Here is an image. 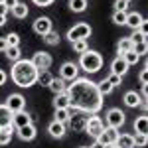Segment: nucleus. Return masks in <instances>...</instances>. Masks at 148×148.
Returning a JSON list of instances; mask_svg holds the SVG:
<instances>
[{
    "mask_svg": "<svg viewBox=\"0 0 148 148\" xmlns=\"http://www.w3.org/2000/svg\"><path fill=\"white\" fill-rule=\"evenodd\" d=\"M67 97H69V107L79 109L89 114H95L101 111L103 107V97L97 91V83L89 79H75L73 85H67Z\"/></svg>",
    "mask_w": 148,
    "mask_h": 148,
    "instance_id": "obj_1",
    "label": "nucleus"
},
{
    "mask_svg": "<svg viewBox=\"0 0 148 148\" xmlns=\"http://www.w3.org/2000/svg\"><path fill=\"white\" fill-rule=\"evenodd\" d=\"M12 81L18 85V87H32L38 79V69L34 67V63L30 59H18L14 63V67L10 71Z\"/></svg>",
    "mask_w": 148,
    "mask_h": 148,
    "instance_id": "obj_2",
    "label": "nucleus"
},
{
    "mask_svg": "<svg viewBox=\"0 0 148 148\" xmlns=\"http://www.w3.org/2000/svg\"><path fill=\"white\" fill-rule=\"evenodd\" d=\"M79 65L85 69L87 73H97V71L103 67V57H101V53H99V51L87 49L85 53H81Z\"/></svg>",
    "mask_w": 148,
    "mask_h": 148,
    "instance_id": "obj_3",
    "label": "nucleus"
},
{
    "mask_svg": "<svg viewBox=\"0 0 148 148\" xmlns=\"http://www.w3.org/2000/svg\"><path fill=\"white\" fill-rule=\"evenodd\" d=\"M71 109V107H69ZM87 119H89V113H85V111H79V109H73L71 114H69V126L75 130V132H81V130H85V126H87Z\"/></svg>",
    "mask_w": 148,
    "mask_h": 148,
    "instance_id": "obj_4",
    "label": "nucleus"
},
{
    "mask_svg": "<svg viewBox=\"0 0 148 148\" xmlns=\"http://www.w3.org/2000/svg\"><path fill=\"white\" fill-rule=\"evenodd\" d=\"M91 26L89 24H85V22H81V24H75L71 30L67 32V38H69V42L73 44V42H77V40H87L89 36H91Z\"/></svg>",
    "mask_w": 148,
    "mask_h": 148,
    "instance_id": "obj_5",
    "label": "nucleus"
},
{
    "mask_svg": "<svg viewBox=\"0 0 148 148\" xmlns=\"http://www.w3.org/2000/svg\"><path fill=\"white\" fill-rule=\"evenodd\" d=\"M103 130H105V123H103L97 114H89V119H87V126H85V132L97 140V138L101 136Z\"/></svg>",
    "mask_w": 148,
    "mask_h": 148,
    "instance_id": "obj_6",
    "label": "nucleus"
},
{
    "mask_svg": "<svg viewBox=\"0 0 148 148\" xmlns=\"http://www.w3.org/2000/svg\"><path fill=\"white\" fill-rule=\"evenodd\" d=\"M32 63H34V67L38 69V71H44V69H49L51 67V56L47 53V51H38V53H34V57L30 59Z\"/></svg>",
    "mask_w": 148,
    "mask_h": 148,
    "instance_id": "obj_7",
    "label": "nucleus"
},
{
    "mask_svg": "<svg viewBox=\"0 0 148 148\" xmlns=\"http://www.w3.org/2000/svg\"><path fill=\"white\" fill-rule=\"evenodd\" d=\"M4 105L8 107L10 113H18V111H24V107H26V99H24L20 93H12L10 97L6 99Z\"/></svg>",
    "mask_w": 148,
    "mask_h": 148,
    "instance_id": "obj_8",
    "label": "nucleus"
},
{
    "mask_svg": "<svg viewBox=\"0 0 148 148\" xmlns=\"http://www.w3.org/2000/svg\"><path fill=\"white\" fill-rule=\"evenodd\" d=\"M107 125L111 126V128H121V126L125 125V113L121 109H111L107 113Z\"/></svg>",
    "mask_w": 148,
    "mask_h": 148,
    "instance_id": "obj_9",
    "label": "nucleus"
},
{
    "mask_svg": "<svg viewBox=\"0 0 148 148\" xmlns=\"http://www.w3.org/2000/svg\"><path fill=\"white\" fill-rule=\"evenodd\" d=\"M77 63H73V61H65L63 65H61V69H59V75H61V79L65 81H75L77 79Z\"/></svg>",
    "mask_w": 148,
    "mask_h": 148,
    "instance_id": "obj_10",
    "label": "nucleus"
},
{
    "mask_svg": "<svg viewBox=\"0 0 148 148\" xmlns=\"http://www.w3.org/2000/svg\"><path fill=\"white\" fill-rule=\"evenodd\" d=\"M116 138H119V132H116V128H111V126H107L105 130L101 132V136L97 138V142H101L103 146H111L116 142Z\"/></svg>",
    "mask_w": 148,
    "mask_h": 148,
    "instance_id": "obj_11",
    "label": "nucleus"
},
{
    "mask_svg": "<svg viewBox=\"0 0 148 148\" xmlns=\"http://www.w3.org/2000/svg\"><path fill=\"white\" fill-rule=\"evenodd\" d=\"M49 30H53L51 28V20L47 18V16H40V18H36L34 22V32L38 36H46Z\"/></svg>",
    "mask_w": 148,
    "mask_h": 148,
    "instance_id": "obj_12",
    "label": "nucleus"
},
{
    "mask_svg": "<svg viewBox=\"0 0 148 148\" xmlns=\"http://www.w3.org/2000/svg\"><path fill=\"white\" fill-rule=\"evenodd\" d=\"M125 24L128 28H132V30H140V28L144 26V16H142L140 12H130V14H126Z\"/></svg>",
    "mask_w": 148,
    "mask_h": 148,
    "instance_id": "obj_13",
    "label": "nucleus"
},
{
    "mask_svg": "<svg viewBox=\"0 0 148 148\" xmlns=\"http://www.w3.org/2000/svg\"><path fill=\"white\" fill-rule=\"evenodd\" d=\"M26 125H32V116L24 111H18V113H12V126L16 128H22Z\"/></svg>",
    "mask_w": 148,
    "mask_h": 148,
    "instance_id": "obj_14",
    "label": "nucleus"
},
{
    "mask_svg": "<svg viewBox=\"0 0 148 148\" xmlns=\"http://www.w3.org/2000/svg\"><path fill=\"white\" fill-rule=\"evenodd\" d=\"M126 71H128V65H126V61L123 59V56H119L116 59H113V63H111V73L114 75H125Z\"/></svg>",
    "mask_w": 148,
    "mask_h": 148,
    "instance_id": "obj_15",
    "label": "nucleus"
},
{
    "mask_svg": "<svg viewBox=\"0 0 148 148\" xmlns=\"http://www.w3.org/2000/svg\"><path fill=\"white\" fill-rule=\"evenodd\" d=\"M47 132H49L51 138H63L65 136V125L53 121V123H49V126H47Z\"/></svg>",
    "mask_w": 148,
    "mask_h": 148,
    "instance_id": "obj_16",
    "label": "nucleus"
},
{
    "mask_svg": "<svg viewBox=\"0 0 148 148\" xmlns=\"http://www.w3.org/2000/svg\"><path fill=\"white\" fill-rule=\"evenodd\" d=\"M18 136L26 140V142H30V140H34L36 138V126L34 125H26L22 128H18Z\"/></svg>",
    "mask_w": 148,
    "mask_h": 148,
    "instance_id": "obj_17",
    "label": "nucleus"
},
{
    "mask_svg": "<svg viewBox=\"0 0 148 148\" xmlns=\"http://www.w3.org/2000/svg\"><path fill=\"white\" fill-rule=\"evenodd\" d=\"M140 103H142V97H140L136 91L125 93V105H126V107H138Z\"/></svg>",
    "mask_w": 148,
    "mask_h": 148,
    "instance_id": "obj_18",
    "label": "nucleus"
},
{
    "mask_svg": "<svg viewBox=\"0 0 148 148\" xmlns=\"http://www.w3.org/2000/svg\"><path fill=\"white\" fill-rule=\"evenodd\" d=\"M114 144L119 148H134V138H132V134H119Z\"/></svg>",
    "mask_w": 148,
    "mask_h": 148,
    "instance_id": "obj_19",
    "label": "nucleus"
},
{
    "mask_svg": "<svg viewBox=\"0 0 148 148\" xmlns=\"http://www.w3.org/2000/svg\"><path fill=\"white\" fill-rule=\"evenodd\" d=\"M12 125V113L8 111L6 105H0V128Z\"/></svg>",
    "mask_w": 148,
    "mask_h": 148,
    "instance_id": "obj_20",
    "label": "nucleus"
},
{
    "mask_svg": "<svg viewBox=\"0 0 148 148\" xmlns=\"http://www.w3.org/2000/svg\"><path fill=\"white\" fill-rule=\"evenodd\" d=\"M130 42H132V46H136V44H142V42H146V24L140 28V30H134V34L130 36Z\"/></svg>",
    "mask_w": 148,
    "mask_h": 148,
    "instance_id": "obj_21",
    "label": "nucleus"
},
{
    "mask_svg": "<svg viewBox=\"0 0 148 148\" xmlns=\"http://www.w3.org/2000/svg\"><path fill=\"white\" fill-rule=\"evenodd\" d=\"M134 130H136V134H146L148 132V119L144 114L134 121Z\"/></svg>",
    "mask_w": 148,
    "mask_h": 148,
    "instance_id": "obj_22",
    "label": "nucleus"
},
{
    "mask_svg": "<svg viewBox=\"0 0 148 148\" xmlns=\"http://www.w3.org/2000/svg\"><path fill=\"white\" fill-rule=\"evenodd\" d=\"M12 134H14V130H12V125H10V126H2V128H0V146H4V144H10Z\"/></svg>",
    "mask_w": 148,
    "mask_h": 148,
    "instance_id": "obj_23",
    "label": "nucleus"
},
{
    "mask_svg": "<svg viewBox=\"0 0 148 148\" xmlns=\"http://www.w3.org/2000/svg\"><path fill=\"white\" fill-rule=\"evenodd\" d=\"M49 89L56 93V95H59V93H65L67 91V85H65V81L63 79H51V83H49Z\"/></svg>",
    "mask_w": 148,
    "mask_h": 148,
    "instance_id": "obj_24",
    "label": "nucleus"
},
{
    "mask_svg": "<svg viewBox=\"0 0 148 148\" xmlns=\"http://www.w3.org/2000/svg\"><path fill=\"white\" fill-rule=\"evenodd\" d=\"M53 107H56V109H69L67 93H59V95H56V99H53Z\"/></svg>",
    "mask_w": 148,
    "mask_h": 148,
    "instance_id": "obj_25",
    "label": "nucleus"
},
{
    "mask_svg": "<svg viewBox=\"0 0 148 148\" xmlns=\"http://www.w3.org/2000/svg\"><path fill=\"white\" fill-rule=\"evenodd\" d=\"M51 79H53V75L47 71V69H44V71H38V83L40 85H44V87H49V83H51Z\"/></svg>",
    "mask_w": 148,
    "mask_h": 148,
    "instance_id": "obj_26",
    "label": "nucleus"
},
{
    "mask_svg": "<svg viewBox=\"0 0 148 148\" xmlns=\"http://www.w3.org/2000/svg\"><path fill=\"white\" fill-rule=\"evenodd\" d=\"M113 85H111V83H109V81L107 79H103L101 83H97V91H99V95H101V97H105V95H111V93H113Z\"/></svg>",
    "mask_w": 148,
    "mask_h": 148,
    "instance_id": "obj_27",
    "label": "nucleus"
},
{
    "mask_svg": "<svg viewBox=\"0 0 148 148\" xmlns=\"http://www.w3.org/2000/svg\"><path fill=\"white\" fill-rule=\"evenodd\" d=\"M4 53H6V57H8L10 61H14V63H16V61L20 59V46H8Z\"/></svg>",
    "mask_w": 148,
    "mask_h": 148,
    "instance_id": "obj_28",
    "label": "nucleus"
},
{
    "mask_svg": "<svg viewBox=\"0 0 148 148\" xmlns=\"http://www.w3.org/2000/svg\"><path fill=\"white\" fill-rule=\"evenodd\" d=\"M69 114H71V109H56V121L65 125L69 121Z\"/></svg>",
    "mask_w": 148,
    "mask_h": 148,
    "instance_id": "obj_29",
    "label": "nucleus"
},
{
    "mask_svg": "<svg viewBox=\"0 0 148 148\" xmlns=\"http://www.w3.org/2000/svg\"><path fill=\"white\" fill-rule=\"evenodd\" d=\"M12 14H14L16 18H26V16H28V6L22 4V2H18V4L12 8Z\"/></svg>",
    "mask_w": 148,
    "mask_h": 148,
    "instance_id": "obj_30",
    "label": "nucleus"
},
{
    "mask_svg": "<svg viewBox=\"0 0 148 148\" xmlns=\"http://www.w3.org/2000/svg\"><path fill=\"white\" fill-rule=\"evenodd\" d=\"M116 49H119V53H121V56L126 53V51H130V49H132V42H130V38H123V40L119 42Z\"/></svg>",
    "mask_w": 148,
    "mask_h": 148,
    "instance_id": "obj_31",
    "label": "nucleus"
},
{
    "mask_svg": "<svg viewBox=\"0 0 148 148\" xmlns=\"http://www.w3.org/2000/svg\"><path fill=\"white\" fill-rule=\"evenodd\" d=\"M123 59L126 61V65L130 67V65H134V63H138V59H140V56H138V53H134V49H130V51H126V53H123Z\"/></svg>",
    "mask_w": 148,
    "mask_h": 148,
    "instance_id": "obj_32",
    "label": "nucleus"
},
{
    "mask_svg": "<svg viewBox=\"0 0 148 148\" xmlns=\"http://www.w3.org/2000/svg\"><path fill=\"white\" fill-rule=\"evenodd\" d=\"M42 38L46 40L47 46H57V44H59V34H57V32H53V30H49V32H47L46 36H42Z\"/></svg>",
    "mask_w": 148,
    "mask_h": 148,
    "instance_id": "obj_33",
    "label": "nucleus"
},
{
    "mask_svg": "<svg viewBox=\"0 0 148 148\" xmlns=\"http://www.w3.org/2000/svg\"><path fill=\"white\" fill-rule=\"evenodd\" d=\"M69 8H71L73 12H85L87 0H69Z\"/></svg>",
    "mask_w": 148,
    "mask_h": 148,
    "instance_id": "obj_34",
    "label": "nucleus"
},
{
    "mask_svg": "<svg viewBox=\"0 0 148 148\" xmlns=\"http://www.w3.org/2000/svg\"><path fill=\"white\" fill-rule=\"evenodd\" d=\"M113 22L116 24V26H125V22H126V12L125 10H114L113 12Z\"/></svg>",
    "mask_w": 148,
    "mask_h": 148,
    "instance_id": "obj_35",
    "label": "nucleus"
},
{
    "mask_svg": "<svg viewBox=\"0 0 148 148\" xmlns=\"http://www.w3.org/2000/svg\"><path fill=\"white\" fill-rule=\"evenodd\" d=\"M89 47H87V40H77V42H73V51L75 53H85Z\"/></svg>",
    "mask_w": 148,
    "mask_h": 148,
    "instance_id": "obj_36",
    "label": "nucleus"
},
{
    "mask_svg": "<svg viewBox=\"0 0 148 148\" xmlns=\"http://www.w3.org/2000/svg\"><path fill=\"white\" fill-rule=\"evenodd\" d=\"M4 40H6V44H8V46H20V36L14 34V32H12V34H8Z\"/></svg>",
    "mask_w": 148,
    "mask_h": 148,
    "instance_id": "obj_37",
    "label": "nucleus"
},
{
    "mask_svg": "<svg viewBox=\"0 0 148 148\" xmlns=\"http://www.w3.org/2000/svg\"><path fill=\"white\" fill-rule=\"evenodd\" d=\"M132 138H134V146H146L148 144L146 134H136V136H132Z\"/></svg>",
    "mask_w": 148,
    "mask_h": 148,
    "instance_id": "obj_38",
    "label": "nucleus"
},
{
    "mask_svg": "<svg viewBox=\"0 0 148 148\" xmlns=\"http://www.w3.org/2000/svg\"><path fill=\"white\" fill-rule=\"evenodd\" d=\"M132 49H134V53H138V56H144L148 49V44L146 42H142V44H136V46H132Z\"/></svg>",
    "mask_w": 148,
    "mask_h": 148,
    "instance_id": "obj_39",
    "label": "nucleus"
},
{
    "mask_svg": "<svg viewBox=\"0 0 148 148\" xmlns=\"http://www.w3.org/2000/svg\"><path fill=\"white\" fill-rule=\"evenodd\" d=\"M107 81H109L113 87H116V85H121V83H123V77H121V75H114V73H111V75L107 77Z\"/></svg>",
    "mask_w": 148,
    "mask_h": 148,
    "instance_id": "obj_40",
    "label": "nucleus"
},
{
    "mask_svg": "<svg viewBox=\"0 0 148 148\" xmlns=\"http://www.w3.org/2000/svg\"><path fill=\"white\" fill-rule=\"evenodd\" d=\"M2 4H4V6H6V8H8V10H12V8H14V6H16V4H18V0H4V2H2Z\"/></svg>",
    "mask_w": 148,
    "mask_h": 148,
    "instance_id": "obj_41",
    "label": "nucleus"
},
{
    "mask_svg": "<svg viewBox=\"0 0 148 148\" xmlns=\"http://www.w3.org/2000/svg\"><path fill=\"white\" fill-rule=\"evenodd\" d=\"M32 2H34V4H38V6H49L53 0H32Z\"/></svg>",
    "mask_w": 148,
    "mask_h": 148,
    "instance_id": "obj_42",
    "label": "nucleus"
},
{
    "mask_svg": "<svg viewBox=\"0 0 148 148\" xmlns=\"http://www.w3.org/2000/svg\"><path fill=\"white\" fill-rule=\"evenodd\" d=\"M114 6H116V10H126V2H123V0H116Z\"/></svg>",
    "mask_w": 148,
    "mask_h": 148,
    "instance_id": "obj_43",
    "label": "nucleus"
},
{
    "mask_svg": "<svg viewBox=\"0 0 148 148\" xmlns=\"http://www.w3.org/2000/svg\"><path fill=\"white\" fill-rule=\"evenodd\" d=\"M140 85L146 87V69H142V73H140Z\"/></svg>",
    "mask_w": 148,
    "mask_h": 148,
    "instance_id": "obj_44",
    "label": "nucleus"
},
{
    "mask_svg": "<svg viewBox=\"0 0 148 148\" xmlns=\"http://www.w3.org/2000/svg\"><path fill=\"white\" fill-rule=\"evenodd\" d=\"M6 79H8L6 71H2V69H0V85H4V83H6Z\"/></svg>",
    "mask_w": 148,
    "mask_h": 148,
    "instance_id": "obj_45",
    "label": "nucleus"
},
{
    "mask_svg": "<svg viewBox=\"0 0 148 148\" xmlns=\"http://www.w3.org/2000/svg\"><path fill=\"white\" fill-rule=\"evenodd\" d=\"M6 47H8V44H6V40H4V38H0V51L4 53V51H6Z\"/></svg>",
    "mask_w": 148,
    "mask_h": 148,
    "instance_id": "obj_46",
    "label": "nucleus"
},
{
    "mask_svg": "<svg viewBox=\"0 0 148 148\" xmlns=\"http://www.w3.org/2000/svg\"><path fill=\"white\" fill-rule=\"evenodd\" d=\"M6 14H8V8L4 4H0V16H6Z\"/></svg>",
    "mask_w": 148,
    "mask_h": 148,
    "instance_id": "obj_47",
    "label": "nucleus"
},
{
    "mask_svg": "<svg viewBox=\"0 0 148 148\" xmlns=\"http://www.w3.org/2000/svg\"><path fill=\"white\" fill-rule=\"evenodd\" d=\"M89 148H107V146H103L101 142H93V144H91Z\"/></svg>",
    "mask_w": 148,
    "mask_h": 148,
    "instance_id": "obj_48",
    "label": "nucleus"
},
{
    "mask_svg": "<svg viewBox=\"0 0 148 148\" xmlns=\"http://www.w3.org/2000/svg\"><path fill=\"white\" fill-rule=\"evenodd\" d=\"M4 24H6V16H0V28H2Z\"/></svg>",
    "mask_w": 148,
    "mask_h": 148,
    "instance_id": "obj_49",
    "label": "nucleus"
},
{
    "mask_svg": "<svg viewBox=\"0 0 148 148\" xmlns=\"http://www.w3.org/2000/svg\"><path fill=\"white\" fill-rule=\"evenodd\" d=\"M107 148H119V146H116V144H111V146H107Z\"/></svg>",
    "mask_w": 148,
    "mask_h": 148,
    "instance_id": "obj_50",
    "label": "nucleus"
},
{
    "mask_svg": "<svg viewBox=\"0 0 148 148\" xmlns=\"http://www.w3.org/2000/svg\"><path fill=\"white\" fill-rule=\"evenodd\" d=\"M123 2H126V4H128V2H130V0H123Z\"/></svg>",
    "mask_w": 148,
    "mask_h": 148,
    "instance_id": "obj_51",
    "label": "nucleus"
},
{
    "mask_svg": "<svg viewBox=\"0 0 148 148\" xmlns=\"http://www.w3.org/2000/svg\"><path fill=\"white\" fill-rule=\"evenodd\" d=\"M2 2H4V0H0V4H2Z\"/></svg>",
    "mask_w": 148,
    "mask_h": 148,
    "instance_id": "obj_52",
    "label": "nucleus"
}]
</instances>
